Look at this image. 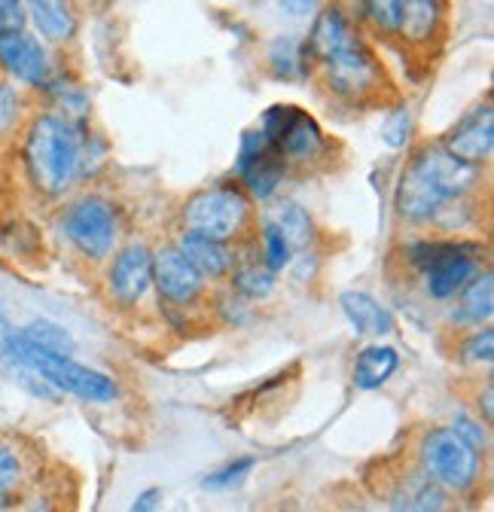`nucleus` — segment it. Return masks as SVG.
Segmentation results:
<instances>
[{"instance_id": "a211bd4d", "label": "nucleus", "mask_w": 494, "mask_h": 512, "mask_svg": "<svg viewBox=\"0 0 494 512\" xmlns=\"http://www.w3.org/2000/svg\"><path fill=\"white\" fill-rule=\"evenodd\" d=\"M339 305L348 317V324L354 327V333L360 336H373V339H382V336H391L397 330L394 324V314L379 305L369 293H360V290H348L339 296Z\"/></svg>"}, {"instance_id": "c756f323", "label": "nucleus", "mask_w": 494, "mask_h": 512, "mask_svg": "<svg viewBox=\"0 0 494 512\" xmlns=\"http://www.w3.org/2000/svg\"><path fill=\"white\" fill-rule=\"evenodd\" d=\"M290 244L284 241V235L278 232V226L272 220L263 223V263L272 269V272H281L284 266H290Z\"/></svg>"}, {"instance_id": "473e14b6", "label": "nucleus", "mask_w": 494, "mask_h": 512, "mask_svg": "<svg viewBox=\"0 0 494 512\" xmlns=\"http://www.w3.org/2000/svg\"><path fill=\"white\" fill-rule=\"evenodd\" d=\"M409 132H412V116L406 107H397L385 116L382 122V141L388 147H403L409 141Z\"/></svg>"}, {"instance_id": "9d476101", "label": "nucleus", "mask_w": 494, "mask_h": 512, "mask_svg": "<svg viewBox=\"0 0 494 512\" xmlns=\"http://www.w3.org/2000/svg\"><path fill=\"white\" fill-rule=\"evenodd\" d=\"M0 74L28 89H43L52 77V61L43 40L28 28L0 34Z\"/></svg>"}, {"instance_id": "f8f14e48", "label": "nucleus", "mask_w": 494, "mask_h": 512, "mask_svg": "<svg viewBox=\"0 0 494 512\" xmlns=\"http://www.w3.org/2000/svg\"><path fill=\"white\" fill-rule=\"evenodd\" d=\"M153 287L171 305H190L202 296L205 278L190 266L177 244H171L153 253Z\"/></svg>"}, {"instance_id": "0eeeda50", "label": "nucleus", "mask_w": 494, "mask_h": 512, "mask_svg": "<svg viewBox=\"0 0 494 512\" xmlns=\"http://www.w3.org/2000/svg\"><path fill=\"white\" fill-rule=\"evenodd\" d=\"M65 235L68 241L89 260H104V256L113 253L116 235H119V223H116V211L110 202L98 199V196H86L80 202H74L65 211Z\"/></svg>"}, {"instance_id": "4be33fe9", "label": "nucleus", "mask_w": 494, "mask_h": 512, "mask_svg": "<svg viewBox=\"0 0 494 512\" xmlns=\"http://www.w3.org/2000/svg\"><path fill=\"white\" fill-rule=\"evenodd\" d=\"M312 52H308L305 40L284 34L269 46V68L278 80H305L308 71H312Z\"/></svg>"}, {"instance_id": "5701e85b", "label": "nucleus", "mask_w": 494, "mask_h": 512, "mask_svg": "<svg viewBox=\"0 0 494 512\" xmlns=\"http://www.w3.org/2000/svg\"><path fill=\"white\" fill-rule=\"evenodd\" d=\"M391 506H394V509H418V512L443 509V506H446V488H440L434 479H430V476L421 470L418 476H409V479L394 491Z\"/></svg>"}, {"instance_id": "c85d7f7f", "label": "nucleus", "mask_w": 494, "mask_h": 512, "mask_svg": "<svg viewBox=\"0 0 494 512\" xmlns=\"http://www.w3.org/2000/svg\"><path fill=\"white\" fill-rule=\"evenodd\" d=\"M491 360H494V330L482 324L461 342V363L488 366Z\"/></svg>"}, {"instance_id": "58836bf2", "label": "nucleus", "mask_w": 494, "mask_h": 512, "mask_svg": "<svg viewBox=\"0 0 494 512\" xmlns=\"http://www.w3.org/2000/svg\"><path fill=\"white\" fill-rule=\"evenodd\" d=\"M10 330H13V324H10V320H7V314L0 311V339H4V336H7Z\"/></svg>"}, {"instance_id": "72a5a7b5", "label": "nucleus", "mask_w": 494, "mask_h": 512, "mask_svg": "<svg viewBox=\"0 0 494 512\" xmlns=\"http://www.w3.org/2000/svg\"><path fill=\"white\" fill-rule=\"evenodd\" d=\"M28 28L25 4L22 0H0V34H13Z\"/></svg>"}, {"instance_id": "4468645a", "label": "nucleus", "mask_w": 494, "mask_h": 512, "mask_svg": "<svg viewBox=\"0 0 494 512\" xmlns=\"http://www.w3.org/2000/svg\"><path fill=\"white\" fill-rule=\"evenodd\" d=\"M443 147L467 165L488 162V156L494 150V110H491V104L470 110L446 135Z\"/></svg>"}, {"instance_id": "1a4fd4ad", "label": "nucleus", "mask_w": 494, "mask_h": 512, "mask_svg": "<svg viewBox=\"0 0 494 512\" xmlns=\"http://www.w3.org/2000/svg\"><path fill=\"white\" fill-rule=\"evenodd\" d=\"M260 132L281 150L284 159H312L324 144L318 122L293 104H275L266 110Z\"/></svg>"}, {"instance_id": "f257e3e1", "label": "nucleus", "mask_w": 494, "mask_h": 512, "mask_svg": "<svg viewBox=\"0 0 494 512\" xmlns=\"http://www.w3.org/2000/svg\"><path fill=\"white\" fill-rule=\"evenodd\" d=\"M25 168L37 192L55 199L89 171L92 135L86 122L68 119L61 113H40L25 132Z\"/></svg>"}, {"instance_id": "2eb2a0df", "label": "nucleus", "mask_w": 494, "mask_h": 512, "mask_svg": "<svg viewBox=\"0 0 494 512\" xmlns=\"http://www.w3.org/2000/svg\"><path fill=\"white\" fill-rule=\"evenodd\" d=\"M360 34L354 28V22L339 10V7H327L315 16V25H312V34H308L305 46L312 52L315 61H327L330 55L342 52L345 46L357 43Z\"/></svg>"}, {"instance_id": "c9c22d12", "label": "nucleus", "mask_w": 494, "mask_h": 512, "mask_svg": "<svg viewBox=\"0 0 494 512\" xmlns=\"http://www.w3.org/2000/svg\"><path fill=\"white\" fill-rule=\"evenodd\" d=\"M281 10L293 19H302V16H312L318 10V0H278Z\"/></svg>"}, {"instance_id": "2f4dec72", "label": "nucleus", "mask_w": 494, "mask_h": 512, "mask_svg": "<svg viewBox=\"0 0 494 512\" xmlns=\"http://www.w3.org/2000/svg\"><path fill=\"white\" fill-rule=\"evenodd\" d=\"M257 467V461L254 458H238V461H232V464H226L223 470H217V473H211L202 485L205 488H214V491H223V488H232V485H238V482H244V476L251 473Z\"/></svg>"}, {"instance_id": "aec40b11", "label": "nucleus", "mask_w": 494, "mask_h": 512, "mask_svg": "<svg viewBox=\"0 0 494 512\" xmlns=\"http://www.w3.org/2000/svg\"><path fill=\"white\" fill-rule=\"evenodd\" d=\"M440 0H400V19H397V37L406 43H427L440 31Z\"/></svg>"}, {"instance_id": "e433bc0d", "label": "nucleus", "mask_w": 494, "mask_h": 512, "mask_svg": "<svg viewBox=\"0 0 494 512\" xmlns=\"http://www.w3.org/2000/svg\"><path fill=\"white\" fill-rule=\"evenodd\" d=\"M159 497H162V491H159V488H147L144 494H138V497H135L132 509H135V512H147V509H156V506H159Z\"/></svg>"}, {"instance_id": "ddd939ff", "label": "nucleus", "mask_w": 494, "mask_h": 512, "mask_svg": "<svg viewBox=\"0 0 494 512\" xmlns=\"http://www.w3.org/2000/svg\"><path fill=\"white\" fill-rule=\"evenodd\" d=\"M153 287V250L147 244H129L113 256L110 293L119 305H138Z\"/></svg>"}, {"instance_id": "393cba45", "label": "nucleus", "mask_w": 494, "mask_h": 512, "mask_svg": "<svg viewBox=\"0 0 494 512\" xmlns=\"http://www.w3.org/2000/svg\"><path fill=\"white\" fill-rule=\"evenodd\" d=\"M232 272V287L244 299H266L275 287V272L266 263H244Z\"/></svg>"}, {"instance_id": "6ab92c4d", "label": "nucleus", "mask_w": 494, "mask_h": 512, "mask_svg": "<svg viewBox=\"0 0 494 512\" xmlns=\"http://www.w3.org/2000/svg\"><path fill=\"white\" fill-rule=\"evenodd\" d=\"M494 314V281L491 272H476L461 290H458V308L455 320L467 327H482Z\"/></svg>"}, {"instance_id": "cd10ccee", "label": "nucleus", "mask_w": 494, "mask_h": 512, "mask_svg": "<svg viewBox=\"0 0 494 512\" xmlns=\"http://www.w3.org/2000/svg\"><path fill=\"white\" fill-rule=\"evenodd\" d=\"M25 98L10 77H0V141H7L22 122Z\"/></svg>"}, {"instance_id": "f3484780", "label": "nucleus", "mask_w": 494, "mask_h": 512, "mask_svg": "<svg viewBox=\"0 0 494 512\" xmlns=\"http://www.w3.org/2000/svg\"><path fill=\"white\" fill-rule=\"evenodd\" d=\"M177 250L187 256L190 266L202 275V278H226L229 269L235 266V256L229 250L226 241H217V238H208V235H199V232H183L180 241H177Z\"/></svg>"}, {"instance_id": "f704fd0d", "label": "nucleus", "mask_w": 494, "mask_h": 512, "mask_svg": "<svg viewBox=\"0 0 494 512\" xmlns=\"http://www.w3.org/2000/svg\"><path fill=\"white\" fill-rule=\"evenodd\" d=\"M455 430H458V433H461L473 448H482V445H485V436H482V430H479V424H476V421H470V418H464V415H461V418H455Z\"/></svg>"}, {"instance_id": "b1692460", "label": "nucleus", "mask_w": 494, "mask_h": 512, "mask_svg": "<svg viewBox=\"0 0 494 512\" xmlns=\"http://www.w3.org/2000/svg\"><path fill=\"white\" fill-rule=\"evenodd\" d=\"M269 220L278 226V232L284 235L290 250H305L315 241V223H312V217H308V211L296 202H281Z\"/></svg>"}, {"instance_id": "4c0bfd02", "label": "nucleus", "mask_w": 494, "mask_h": 512, "mask_svg": "<svg viewBox=\"0 0 494 512\" xmlns=\"http://www.w3.org/2000/svg\"><path fill=\"white\" fill-rule=\"evenodd\" d=\"M482 409H485V424H491V384L482 391Z\"/></svg>"}, {"instance_id": "423d86ee", "label": "nucleus", "mask_w": 494, "mask_h": 512, "mask_svg": "<svg viewBox=\"0 0 494 512\" xmlns=\"http://www.w3.org/2000/svg\"><path fill=\"white\" fill-rule=\"evenodd\" d=\"M251 223V202L238 186H211L202 189L183 208V226L187 232H199L217 241L238 238Z\"/></svg>"}, {"instance_id": "a878e982", "label": "nucleus", "mask_w": 494, "mask_h": 512, "mask_svg": "<svg viewBox=\"0 0 494 512\" xmlns=\"http://www.w3.org/2000/svg\"><path fill=\"white\" fill-rule=\"evenodd\" d=\"M28 342H34L37 348H46V351H55V354H74V336L65 330V327H58L52 324V320H31V324H25L19 330Z\"/></svg>"}, {"instance_id": "7ed1b4c3", "label": "nucleus", "mask_w": 494, "mask_h": 512, "mask_svg": "<svg viewBox=\"0 0 494 512\" xmlns=\"http://www.w3.org/2000/svg\"><path fill=\"white\" fill-rule=\"evenodd\" d=\"M0 357L7 363H19L49 381L58 394H71L86 403H110L116 397V384L98 369L77 363L71 354H55L28 342L19 330H10L0 339Z\"/></svg>"}, {"instance_id": "39448f33", "label": "nucleus", "mask_w": 494, "mask_h": 512, "mask_svg": "<svg viewBox=\"0 0 494 512\" xmlns=\"http://www.w3.org/2000/svg\"><path fill=\"white\" fill-rule=\"evenodd\" d=\"M409 260L427 278V293L434 299H452L479 272L476 247L464 241H415Z\"/></svg>"}, {"instance_id": "6e6552de", "label": "nucleus", "mask_w": 494, "mask_h": 512, "mask_svg": "<svg viewBox=\"0 0 494 512\" xmlns=\"http://www.w3.org/2000/svg\"><path fill=\"white\" fill-rule=\"evenodd\" d=\"M324 64V74H327V86L348 101H363L369 95H376L379 86L385 83V71L376 58V52L369 49L363 40L345 46L342 52L330 55Z\"/></svg>"}, {"instance_id": "7c9ffc66", "label": "nucleus", "mask_w": 494, "mask_h": 512, "mask_svg": "<svg viewBox=\"0 0 494 512\" xmlns=\"http://www.w3.org/2000/svg\"><path fill=\"white\" fill-rule=\"evenodd\" d=\"M363 16L382 34H397L400 0H363Z\"/></svg>"}, {"instance_id": "412c9836", "label": "nucleus", "mask_w": 494, "mask_h": 512, "mask_svg": "<svg viewBox=\"0 0 494 512\" xmlns=\"http://www.w3.org/2000/svg\"><path fill=\"white\" fill-rule=\"evenodd\" d=\"M400 369V354L391 345H369L354 360V384L360 391H379Z\"/></svg>"}, {"instance_id": "9b49d317", "label": "nucleus", "mask_w": 494, "mask_h": 512, "mask_svg": "<svg viewBox=\"0 0 494 512\" xmlns=\"http://www.w3.org/2000/svg\"><path fill=\"white\" fill-rule=\"evenodd\" d=\"M287 171V159L281 156V150L260 132H247L241 138V150H238V177L244 180V186L254 192L257 199H269L275 196V189L281 186Z\"/></svg>"}, {"instance_id": "dca6fc26", "label": "nucleus", "mask_w": 494, "mask_h": 512, "mask_svg": "<svg viewBox=\"0 0 494 512\" xmlns=\"http://www.w3.org/2000/svg\"><path fill=\"white\" fill-rule=\"evenodd\" d=\"M25 16L46 43H68L77 34V13L71 0H22Z\"/></svg>"}, {"instance_id": "f03ea898", "label": "nucleus", "mask_w": 494, "mask_h": 512, "mask_svg": "<svg viewBox=\"0 0 494 512\" xmlns=\"http://www.w3.org/2000/svg\"><path fill=\"white\" fill-rule=\"evenodd\" d=\"M479 183V165L455 159L443 144H424L412 153L394 192V208L409 223H427L461 202Z\"/></svg>"}, {"instance_id": "20e7f679", "label": "nucleus", "mask_w": 494, "mask_h": 512, "mask_svg": "<svg viewBox=\"0 0 494 512\" xmlns=\"http://www.w3.org/2000/svg\"><path fill=\"white\" fill-rule=\"evenodd\" d=\"M421 470L446 491H470L479 482V448H473L455 427L430 430L418 445Z\"/></svg>"}, {"instance_id": "bb28decb", "label": "nucleus", "mask_w": 494, "mask_h": 512, "mask_svg": "<svg viewBox=\"0 0 494 512\" xmlns=\"http://www.w3.org/2000/svg\"><path fill=\"white\" fill-rule=\"evenodd\" d=\"M25 482V464L13 445L0 442V506H7Z\"/></svg>"}]
</instances>
